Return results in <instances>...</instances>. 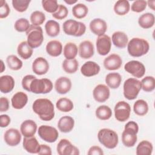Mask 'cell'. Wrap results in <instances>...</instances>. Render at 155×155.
Masks as SVG:
<instances>
[{
  "mask_svg": "<svg viewBox=\"0 0 155 155\" xmlns=\"http://www.w3.org/2000/svg\"><path fill=\"white\" fill-rule=\"evenodd\" d=\"M33 111L44 121H49L54 116V105L47 98H39L34 101L32 105Z\"/></svg>",
  "mask_w": 155,
  "mask_h": 155,
  "instance_id": "cell-1",
  "label": "cell"
},
{
  "mask_svg": "<svg viewBox=\"0 0 155 155\" xmlns=\"http://www.w3.org/2000/svg\"><path fill=\"white\" fill-rule=\"evenodd\" d=\"M150 49L148 42L139 38H132L127 44L129 54L133 57H140L146 54Z\"/></svg>",
  "mask_w": 155,
  "mask_h": 155,
  "instance_id": "cell-2",
  "label": "cell"
},
{
  "mask_svg": "<svg viewBox=\"0 0 155 155\" xmlns=\"http://www.w3.org/2000/svg\"><path fill=\"white\" fill-rule=\"evenodd\" d=\"M139 131L138 124L134 121H130L125 125L122 134V142L127 147H133L137 140V134Z\"/></svg>",
  "mask_w": 155,
  "mask_h": 155,
  "instance_id": "cell-3",
  "label": "cell"
},
{
  "mask_svg": "<svg viewBox=\"0 0 155 155\" xmlns=\"http://www.w3.org/2000/svg\"><path fill=\"white\" fill-rule=\"evenodd\" d=\"M97 139L102 145L108 149L114 148L119 142L117 134L109 128L100 130L97 133Z\"/></svg>",
  "mask_w": 155,
  "mask_h": 155,
  "instance_id": "cell-4",
  "label": "cell"
},
{
  "mask_svg": "<svg viewBox=\"0 0 155 155\" xmlns=\"http://www.w3.org/2000/svg\"><path fill=\"white\" fill-rule=\"evenodd\" d=\"M142 88L141 82L136 78H128L124 83V95L128 100L135 99Z\"/></svg>",
  "mask_w": 155,
  "mask_h": 155,
  "instance_id": "cell-5",
  "label": "cell"
},
{
  "mask_svg": "<svg viewBox=\"0 0 155 155\" xmlns=\"http://www.w3.org/2000/svg\"><path fill=\"white\" fill-rule=\"evenodd\" d=\"M62 28L67 35L76 37L81 36L86 31V26L83 22L71 19H68L63 23Z\"/></svg>",
  "mask_w": 155,
  "mask_h": 155,
  "instance_id": "cell-6",
  "label": "cell"
},
{
  "mask_svg": "<svg viewBox=\"0 0 155 155\" xmlns=\"http://www.w3.org/2000/svg\"><path fill=\"white\" fill-rule=\"evenodd\" d=\"M27 42L32 48L39 47L44 41L42 28L40 26L30 25L29 29L26 31Z\"/></svg>",
  "mask_w": 155,
  "mask_h": 155,
  "instance_id": "cell-7",
  "label": "cell"
},
{
  "mask_svg": "<svg viewBox=\"0 0 155 155\" xmlns=\"http://www.w3.org/2000/svg\"><path fill=\"white\" fill-rule=\"evenodd\" d=\"M53 87V83L50 79L36 78L30 84V92L35 94H46L50 93Z\"/></svg>",
  "mask_w": 155,
  "mask_h": 155,
  "instance_id": "cell-8",
  "label": "cell"
},
{
  "mask_svg": "<svg viewBox=\"0 0 155 155\" xmlns=\"http://www.w3.org/2000/svg\"><path fill=\"white\" fill-rule=\"evenodd\" d=\"M115 118L119 122L127 120L130 116L131 107L128 103L122 101L118 102L114 108Z\"/></svg>",
  "mask_w": 155,
  "mask_h": 155,
  "instance_id": "cell-9",
  "label": "cell"
},
{
  "mask_svg": "<svg viewBox=\"0 0 155 155\" xmlns=\"http://www.w3.org/2000/svg\"><path fill=\"white\" fill-rule=\"evenodd\" d=\"M38 133L42 140L48 143L54 142L59 136V133L56 128L49 125H41Z\"/></svg>",
  "mask_w": 155,
  "mask_h": 155,
  "instance_id": "cell-10",
  "label": "cell"
},
{
  "mask_svg": "<svg viewBox=\"0 0 155 155\" xmlns=\"http://www.w3.org/2000/svg\"><path fill=\"white\" fill-rule=\"evenodd\" d=\"M124 69L126 71L133 75L136 78L143 77L145 73V67L144 65L138 61H130L124 65Z\"/></svg>",
  "mask_w": 155,
  "mask_h": 155,
  "instance_id": "cell-11",
  "label": "cell"
},
{
  "mask_svg": "<svg viewBox=\"0 0 155 155\" xmlns=\"http://www.w3.org/2000/svg\"><path fill=\"white\" fill-rule=\"evenodd\" d=\"M57 153L59 155H79V149L73 145L68 139H62L56 147Z\"/></svg>",
  "mask_w": 155,
  "mask_h": 155,
  "instance_id": "cell-12",
  "label": "cell"
},
{
  "mask_svg": "<svg viewBox=\"0 0 155 155\" xmlns=\"http://www.w3.org/2000/svg\"><path fill=\"white\" fill-rule=\"evenodd\" d=\"M96 49L99 54L101 56L107 55L111 48V38L104 34L97 37L96 39Z\"/></svg>",
  "mask_w": 155,
  "mask_h": 155,
  "instance_id": "cell-13",
  "label": "cell"
},
{
  "mask_svg": "<svg viewBox=\"0 0 155 155\" xmlns=\"http://www.w3.org/2000/svg\"><path fill=\"white\" fill-rule=\"evenodd\" d=\"M21 139V133L18 129L9 128L4 133V141L9 146L14 147L18 145L20 143Z\"/></svg>",
  "mask_w": 155,
  "mask_h": 155,
  "instance_id": "cell-14",
  "label": "cell"
},
{
  "mask_svg": "<svg viewBox=\"0 0 155 155\" xmlns=\"http://www.w3.org/2000/svg\"><path fill=\"white\" fill-rule=\"evenodd\" d=\"M110 91L109 87L104 84H99L95 87L93 91L94 100L98 102H104L110 97Z\"/></svg>",
  "mask_w": 155,
  "mask_h": 155,
  "instance_id": "cell-15",
  "label": "cell"
},
{
  "mask_svg": "<svg viewBox=\"0 0 155 155\" xmlns=\"http://www.w3.org/2000/svg\"><path fill=\"white\" fill-rule=\"evenodd\" d=\"M104 66L108 70H116L120 68L122 60L117 54H111L104 60Z\"/></svg>",
  "mask_w": 155,
  "mask_h": 155,
  "instance_id": "cell-16",
  "label": "cell"
},
{
  "mask_svg": "<svg viewBox=\"0 0 155 155\" xmlns=\"http://www.w3.org/2000/svg\"><path fill=\"white\" fill-rule=\"evenodd\" d=\"M49 70L48 61L42 57L36 58L32 64V70L38 75H43L47 73Z\"/></svg>",
  "mask_w": 155,
  "mask_h": 155,
  "instance_id": "cell-17",
  "label": "cell"
},
{
  "mask_svg": "<svg viewBox=\"0 0 155 155\" xmlns=\"http://www.w3.org/2000/svg\"><path fill=\"white\" fill-rule=\"evenodd\" d=\"M89 27L92 33L99 36L104 35L106 32L107 30V24L104 19L95 18L90 22Z\"/></svg>",
  "mask_w": 155,
  "mask_h": 155,
  "instance_id": "cell-18",
  "label": "cell"
},
{
  "mask_svg": "<svg viewBox=\"0 0 155 155\" xmlns=\"http://www.w3.org/2000/svg\"><path fill=\"white\" fill-rule=\"evenodd\" d=\"M71 80L65 76H61L56 79L54 82V88L57 93L64 94L69 92L71 88Z\"/></svg>",
  "mask_w": 155,
  "mask_h": 155,
  "instance_id": "cell-19",
  "label": "cell"
},
{
  "mask_svg": "<svg viewBox=\"0 0 155 155\" xmlns=\"http://www.w3.org/2000/svg\"><path fill=\"white\" fill-rule=\"evenodd\" d=\"M79 55L83 59H89L94 54V45L93 43L88 40L81 42L79 45Z\"/></svg>",
  "mask_w": 155,
  "mask_h": 155,
  "instance_id": "cell-20",
  "label": "cell"
},
{
  "mask_svg": "<svg viewBox=\"0 0 155 155\" xmlns=\"http://www.w3.org/2000/svg\"><path fill=\"white\" fill-rule=\"evenodd\" d=\"M37 124L31 119H27L22 122L20 127L21 134L25 137L34 136L37 130Z\"/></svg>",
  "mask_w": 155,
  "mask_h": 155,
  "instance_id": "cell-21",
  "label": "cell"
},
{
  "mask_svg": "<svg viewBox=\"0 0 155 155\" xmlns=\"http://www.w3.org/2000/svg\"><path fill=\"white\" fill-rule=\"evenodd\" d=\"M100 66L94 61L85 62L81 68V73L86 77H91L97 74L100 71Z\"/></svg>",
  "mask_w": 155,
  "mask_h": 155,
  "instance_id": "cell-22",
  "label": "cell"
},
{
  "mask_svg": "<svg viewBox=\"0 0 155 155\" xmlns=\"http://www.w3.org/2000/svg\"><path fill=\"white\" fill-rule=\"evenodd\" d=\"M22 145L24 150L29 153L38 154L39 151L40 145L35 136L29 137H24Z\"/></svg>",
  "mask_w": 155,
  "mask_h": 155,
  "instance_id": "cell-23",
  "label": "cell"
},
{
  "mask_svg": "<svg viewBox=\"0 0 155 155\" xmlns=\"http://www.w3.org/2000/svg\"><path fill=\"white\" fill-rule=\"evenodd\" d=\"M12 107L17 110L23 108L28 102V96L26 93L22 91L16 93L11 99Z\"/></svg>",
  "mask_w": 155,
  "mask_h": 155,
  "instance_id": "cell-24",
  "label": "cell"
},
{
  "mask_svg": "<svg viewBox=\"0 0 155 155\" xmlns=\"http://www.w3.org/2000/svg\"><path fill=\"white\" fill-rule=\"evenodd\" d=\"M74 125V119L69 116H64L61 117L58 122V127L62 133L70 132Z\"/></svg>",
  "mask_w": 155,
  "mask_h": 155,
  "instance_id": "cell-25",
  "label": "cell"
},
{
  "mask_svg": "<svg viewBox=\"0 0 155 155\" xmlns=\"http://www.w3.org/2000/svg\"><path fill=\"white\" fill-rule=\"evenodd\" d=\"M111 40L114 46L119 48H124L128 44V38L124 32L117 31L113 33Z\"/></svg>",
  "mask_w": 155,
  "mask_h": 155,
  "instance_id": "cell-26",
  "label": "cell"
},
{
  "mask_svg": "<svg viewBox=\"0 0 155 155\" xmlns=\"http://www.w3.org/2000/svg\"><path fill=\"white\" fill-rule=\"evenodd\" d=\"M15 80L12 76L4 75L0 77V91L2 93H8L15 87Z\"/></svg>",
  "mask_w": 155,
  "mask_h": 155,
  "instance_id": "cell-27",
  "label": "cell"
},
{
  "mask_svg": "<svg viewBox=\"0 0 155 155\" xmlns=\"http://www.w3.org/2000/svg\"><path fill=\"white\" fill-rule=\"evenodd\" d=\"M46 51L51 56L57 57L62 53V45L58 40H52L49 41L46 45Z\"/></svg>",
  "mask_w": 155,
  "mask_h": 155,
  "instance_id": "cell-28",
  "label": "cell"
},
{
  "mask_svg": "<svg viewBox=\"0 0 155 155\" xmlns=\"http://www.w3.org/2000/svg\"><path fill=\"white\" fill-rule=\"evenodd\" d=\"M105 81L108 87L112 89H116L120 86L122 81V77L118 73H110L107 74Z\"/></svg>",
  "mask_w": 155,
  "mask_h": 155,
  "instance_id": "cell-29",
  "label": "cell"
},
{
  "mask_svg": "<svg viewBox=\"0 0 155 155\" xmlns=\"http://www.w3.org/2000/svg\"><path fill=\"white\" fill-rule=\"evenodd\" d=\"M155 21V18L153 13H145L140 15L138 19V24L143 28L147 29L151 28Z\"/></svg>",
  "mask_w": 155,
  "mask_h": 155,
  "instance_id": "cell-30",
  "label": "cell"
},
{
  "mask_svg": "<svg viewBox=\"0 0 155 155\" xmlns=\"http://www.w3.org/2000/svg\"><path fill=\"white\" fill-rule=\"evenodd\" d=\"M17 52L21 58L23 59H28L31 56L33 50L29 45L27 41H22L18 45Z\"/></svg>",
  "mask_w": 155,
  "mask_h": 155,
  "instance_id": "cell-31",
  "label": "cell"
},
{
  "mask_svg": "<svg viewBox=\"0 0 155 155\" xmlns=\"http://www.w3.org/2000/svg\"><path fill=\"white\" fill-rule=\"evenodd\" d=\"M153 150V144L148 140H143L137 145L136 153L137 155H151Z\"/></svg>",
  "mask_w": 155,
  "mask_h": 155,
  "instance_id": "cell-32",
  "label": "cell"
},
{
  "mask_svg": "<svg viewBox=\"0 0 155 155\" xmlns=\"http://www.w3.org/2000/svg\"><path fill=\"white\" fill-rule=\"evenodd\" d=\"M113 9L117 15L123 16L129 12L130 5L127 0H119L115 3Z\"/></svg>",
  "mask_w": 155,
  "mask_h": 155,
  "instance_id": "cell-33",
  "label": "cell"
},
{
  "mask_svg": "<svg viewBox=\"0 0 155 155\" xmlns=\"http://www.w3.org/2000/svg\"><path fill=\"white\" fill-rule=\"evenodd\" d=\"M46 33L50 37H56L60 33L59 24L54 20H48L45 24Z\"/></svg>",
  "mask_w": 155,
  "mask_h": 155,
  "instance_id": "cell-34",
  "label": "cell"
},
{
  "mask_svg": "<svg viewBox=\"0 0 155 155\" xmlns=\"http://www.w3.org/2000/svg\"><path fill=\"white\" fill-rule=\"evenodd\" d=\"M78 48L77 45L73 42L67 43L63 50L64 57L67 59H73L76 58L78 54Z\"/></svg>",
  "mask_w": 155,
  "mask_h": 155,
  "instance_id": "cell-35",
  "label": "cell"
},
{
  "mask_svg": "<svg viewBox=\"0 0 155 155\" xmlns=\"http://www.w3.org/2000/svg\"><path fill=\"white\" fill-rule=\"evenodd\" d=\"M133 110L136 114L143 116L148 111V105L147 102L143 99L137 100L134 104Z\"/></svg>",
  "mask_w": 155,
  "mask_h": 155,
  "instance_id": "cell-36",
  "label": "cell"
},
{
  "mask_svg": "<svg viewBox=\"0 0 155 155\" xmlns=\"http://www.w3.org/2000/svg\"><path fill=\"white\" fill-rule=\"evenodd\" d=\"M56 108L62 112H69L73 108V103L68 98L61 97L58 99L56 104Z\"/></svg>",
  "mask_w": 155,
  "mask_h": 155,
  "instance_id": "cell-37",
  "label": "cell"
},
{
  "mask_svg": "<svg viewBox=\"0 0 155 155\" xmlns=\"http://www.w3.org/2000/svg\"><path fill=\"white\" fill-rule=\"evenodd\" d=\"M96 116L100 120H106L109 119L112 116V111L107 105H101L98 107L95 111Z\"/></svg>",
  "mask_w": 155,
  "mask_h": 155,
  "instance_id": "cell-38",
  "label": "cell"
},
{
  "mask_svg": "<svg viewBox=\"0 0 155 155\" xmlns=\"http://www.w3.org/2000/svg\"><path fill=\"white\" fill-rule=\"evenodd\" d=\"M88 12V8L86 5L79 3L74 5L72 8V13L73 16L78 19L85 18Z\"/></svg>",
  "mask_w": 155,
  "mask_h": 155,
  "instance_id": "cell-39",
  "label": "cell"
},
{
  "mask_svg": "<svg viewBox=\"0 0 155 155\" xmlns=\"http://www.w3.org/2000/svg\"><path fill=\"white\" fill-rule=\"evenodd\" d=\"M62 68L67 73H74L78 69L79 63L76 59H65L62 62Z\"/></svg>",
  "mask_w": 155,
  "mask_h": 155,
  "instance_id": "cell-40",
  "label": "cell"
},
{
  "mask_svg": "<svg viewBox=\"0 0 155 155\" xmlns=\"http://www.w3.org/2000/svg\"><path fill=\"white\" fill-rule=\"evenodd\" d=\"M6 62L8 67L12 70H20L23 65L22 61L14 54L8 56L6 59Z\"/></svg>",
  "mask_w": 155,
  "mask_h": 155,
  "instance_id": "cell-41",
  "label": "cell"
},
{
  "mask_svg": "<svg viewBox=\"0 0 155 155\" xmlns=\"http://www.w3.org/2000/svg\"><path fill=\"white\" fill-rule=\"evenodd\" d=\"M141 82L142 90L145 92H151L155 88V79L153 76H148L143 78Z\"/></svg>",
  "mask_w": 155,
  "mask_h": 155,
  "instance_id": "cell-42",
  "label": "cell"
},
{
  "mask_svg": "<svg viewBox=\"0 0 155 155\" xmlns=\"http://www.w3.org/2000/svg\"><path fill=\"white\" fill-rule=\"evenodd\" d=\"M30 19L33 25L40 26L45 21V15L43 12L36 10L31 14Z\"/></svg>",
  "mask_w": 155,
  "mask_h": 155,
  "instance_id": "cell-43",
  "label": "cell"
},
{
  "mask_svg": "<svg viewBox=\"0 0 155 155\" xmlns=\"http://www.w3.org/2000/svg\"><path fill=\"white\" fill-rule=\"evenodd\" d=\"M42 5L45 11L52 14L56 12L59 7L56 0H42Z\"/></svg>",
  "mask_w": 155,
  "mask_h": 155,
  "instance_id": "cell-44",
  "label": "cell"
},
{
  "mask_svg": "<svg viewBox=\"0 0 155 155\" xmlns=\"http://www.w3.org/2000/svg\"><path fill=\"white\" fill-rule=\"evenodd\" d=\"M30 27L29 21L26 18H19L16 21L14 24L15 29L18 32H26Z\"/></svg>",
  "mask_w": 155,
  "mask_h": 155,
  "instance_id": "cell-45",
  "label": "cell"
},
{
  "mask_svg": "<svg viewBox=\"0 0 155 155\" xmlns=\"http://www.w3.org/2000/svg\"><path fill=\"white\" fill-rule=\"evenodd\" d=\"M30 0H13L12 1L13 7L18 12H25L30 3Z\"/></svg>",
  "mask_w": 155,
  "mask_h": 155,
  "instance_id": "cell-46",
  "label": "cell"
},
{
  "mask_svg": "<svg viewBox=\"0 0 155 155\" xmlns=\"http://www.w3.org/2000/svg\"><path fill=\"white\" fill-rule=\"evenodd\" d=\"M68 13V10L67 8L62 4H59L58 10L56 12L52 14V16L56 19L62 20L67 16Z\"/></svg>",
  "mask_w": 155,
  "mask_h": 155,
  "instance_id": "cell-47",
  "label": "cell"
},
{
  "mask_svg": "<svg viewBox=\"0 0 155 155\" xmlns=\"http://www.w3.org/2000/svg\"><path fill=\"white\" fill-rule=\"evenodd\" d=\"M147 5V2L145 0H136L133 2L131 6V9L133 12L140 13L145 10Z\"/></svg>",
  "mask_w": 155,
  "mask_h": 155,
  "instance_id": "cell-48",
  "label": "cell"
},
{
  "mask_svg": "<svg viewBox=\"0 0 155 155\" xmlns=\"http://www.w3.org/2000/svg\"><path fill=\"white\" fill-rule=\"evenodd\" d=\"M10 12V7L5 1H0V18H7Z\"/></svg>",
  "mask_w": 155,
  "mask_h": 155,
  "instance_id": "cell-49",
  "label": "cell"
},
{
  "mask_svg": "<svg viewBox=\"0 0 155 155\" xmlns=\"http://www.w3.org/2000/svg\"><path fill=\"white\" fill-rule=\"evenodd\" d=\"M36 77H35L33 75L31 74H27L26 76H25L22 80V88L25 90L26 91H28L29 92H30V84L31 83V82L36 78Z\"/></svg>",
  "mask_w": 155,
  "mask_h": 155,
  "instance_id": "cell-50",
  "label": "cell"
},
{
  "mask_svg": "<svg viewBox=\"0 0 155 155\" xmlns=\"http://www.w3.org/2000/svg\"><path fill=\"white\" fill-rule=\"evenodd\" d=\"M9 108V101L7 97H1L0 98V111H7Z\"/></svg>",
  "mask_w": 155,
  "mask_h": 155,
  "instance_id": "cell-51",
  "label": "cell"
},
{
  "mask_svg": "<svg viewBox=\"0 0 155 155\" xmlns=\"http://www.w3.org/2000/svg\"><path fill=\"white\" fill-rule=\"evenodd\" d=\"M104 151L102 148L98 146L91 147L87 153L88 155H103Z\"/></svg>",
  "mask_w": 155,
  "mask_h": 155,
  "instance_id": "cell-52",
  "label": "cell"
},
{
  "mask_svg": "<svg viewBox=\"0 0 155 155\" xmlns=\"http://www.w3.org/2000/svg\"><path fill=\"white\" fill-rule=\"evenodd\" d=\"M10 123V117L7 114H1L0 116V126L1 128L7 127Z\"/></svg>",
  "mask_w": 155,
  "mask_h": 155,
  "instance_id": "cell-53",
  "label": "cell"
},
{
  "mask_svg": "<svg viewBox=\"0 0 155 155\" xmlns=\"http://www.w3.org/2000/svg\"><path fill=\"white\" fill-rule=\"evenodd\" d=\"M39 154H47V155H51L52 154L51 149L50 147H49L47 145L45 144H41L40 145L39 148V151L38 152Z\"/></svg>",
  "mask_w": 155,
  "mask_h": 155,
  "instance_id": "cell-54",
  "label": "cell"
},
{
  "mask_svg": "<svg viewBox=\"0 0 155 155\" xmlns=\"http://www.w3.org/2000/svg\"><path fill=\"white\" fill-rule=\"evenodd\" d=\"M147 5H148V7L151 8L153 10H155V8H154V4H155V1H147Z\"/></svg>",
  "mask_w": 155,
  "mask_h": 155,
  "instance_id": "cell-55",
  "label": "cell"
},
{
  "mask_svg": "<svg viewBox=\"0 0 155 155\" xmlns=\"http://www.w3.org/2000/svg\"><path fill=\"white\" fill-rule=\"evenodd\" d=\"M77 0H64V2L69 5H72L77 2Z\"/></svg>",
  "mask_w": 155,
  "mask_h": 155,
  "instance_id": "cell-56",
  "label": "cell"
},
{
  "mask_svg": "<svg viewBox=\"0 0 155 155\" xmlns=\"http://www.w3.org/2000/svg\"><path fill=\"white\" fill-rule=\"evenodd\" d=\"M1 73H2L5 69V67L4 65V62L2 60H1Z\"/></svg>",
  "mask_w": 155,
  "mask_h": 155,
  "instance_id": "cell-57",
  "label": "cell"
}]
</instances>
